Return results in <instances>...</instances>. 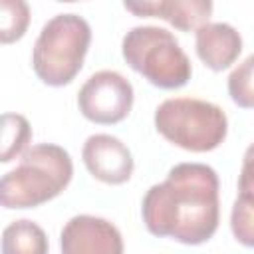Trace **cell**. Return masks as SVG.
Masks as SVG:
<instances>
[{"label":"cell","mask_w":254,"mask_h":254,"mask_svg":"<svg viewBox=\"0 0 254 254\" xmlns=\"http://www.w3.org/2000/svg\"><path fill=\"white\" fill-rule=\"evenodd\" d=\"M157 131L173 145L206 153L216 149L228 133L226 113L204 99L196 97H171L155 109Z\"/></svg>","instance_id":"5"},{"label":"cell","mask_w":254,"mask_h":254,"mask_svg":"<svg viewBox=\"0 0 254 254\" xmlns=\"http://www.w3.org/2000/svg\"><path fill=\"white\" fill-rule=\"evenodd\" d=\"M194 48L206 67L222 71L238 60L242 52V36L226 22H206L194 32Z\"/></svg>","instance_id":"9"},{"label":"cell","mask_w":254,"mask_h":254,"mask_svg":"<svg viewBox=\"0 0 254 254\" xmlns=\"http://www.w3.org/2000/svg\"><path fill=\"white\" fill-rule=\"evenodd\" d=\"M252 67L254 58L248 56L238 67L232 69L228 75V93L236 105L242 109H250L254 105V91H252Z\"/></svg>","instance_id":"15"},{"label":"cell","mask_w":254,"mask_h":254,"mask_svg":"<svg viewBox=\"0 0 254 254\" xmlns=\"http://www.w3.org/2000/svg\"><path fill=\"white\" fill-rule=\"evenodd\" d=\"M30 24V6L24 0H0V44L18 42Z\"/></svg>","instance_id":"14"},{"label":"cell","mask_w":254,"mask_h":254,"mask_svg":"<svg viewBox=\"0 0 254 254\" xmlns=\"http://www.w3.org/2000/svg\"><path fill=\"white\" fill-rule=\"evenodd\" d=\"M0 250L2 254H48L50 244L40 224L28 218H20L2 230Z\"/></svg>","instance_id":"11"},{"label":"cell","mask_w":254,"mask_h":254,"mask_svg":"<svg viewBox=\"0 0 254 254\" xmlns=\"http://www.w3.org/2000/svg\"><path fill=\"white\" fill-rule=\"evenodd\" d=\"M69 153L54 143L28 147L20 163L0 177V206L34 208L56 198L71 181Z\"/></svg>","instance_id":"2"},{"label":"cell","mask_w":254,"mask_h":254,"mask_svg":"<svg viewBox=\"0 0 254 254\" xmlns=\"http://www.w3.org/2000/svg\"><path fill=\"white\" fill-rule=\"evenodd\" d=\"M32 141L30 121L20 113L0 115V163H10L20 157Z\"/></svg>","instance_id":"13"},{"label":"cell","mask_w":254,"mask_h":254,"mask_svg":"<svg viewBox=\"0 0 254 254\" xmlns=\"http://www.w3.org/2000/svg\"><path fill=\"white\" fill-rule=\"evenodd\" d=\"M62 254H123L119 228L93 214H77L65 222L60 234Z\"/></svg>","instance_id":"7"},{"label":"cell","mask_w":254,"mask_h":254,"mask_svg":"<svg viewBox=\"0 0 254 254\" xmlns=\"http://www.w3.org/2000/svg\"><path fill=\"white\" fill-rule=\"evenodd\" d=\"M125 10L137 16H155L167 20L183 32L198 30L212 14L210 0H159V2H125Z\"/></svg>","instance_id":"10"},{"label":"cell","mask_w":254,"mask_h":254,"mask_svg":"<svg viewBox=\"0 0 254 254\" xmlns=\"http://www.w3.org/2000/svg\"><path fill=\"white\" fill-rule=\"evenodd\" d=\"M83 165L89 175L107 185H123L133 175V155L129 147L107 133L89 135L81 149Z\"/></svg>","instance_id":"8"},{"label":"cell","mask_w":254,"mask_h":254,"mask_svg":"<svg viewBox=\"0 0 254 254\" xmlns=\"http://www.w3.org/2000/svg\"><path fill=\"white\" fill-rule=\"evenodd\" d=\"M147 230L181 244L196 246L218 228V175L204 163H179L163 183L153 185L141 202Z\"/></svg>","instance_id":"1"},{"label":"cell","mask_w":254,"mask_h":254,"mask_svg":"<svg viewBox=\"0 0 254 254\" xmlns=\"http://www.w3.org/2000/svg\"><path fill=\"white\" fill-rule=\"evenodd\" d=\"M133 85L127 77L113 69L95 71L85 79L77 93L81 115L99 125L123 121L133 107Z\"/></svg>","instance_id":"6"},{"label":"cell","mask_w":254,"mask_h":254,"mask_svg":"<svg viewBox=\"0 0 254 254\" xmlns=\"http://www.w3.org/2000/svg\"><path fill=\"white\" fill-rule=\"evenodd\" d=\"M252 206H254V194H252V177H250V151L246 155L244 167H242V177H240V192L238 198L232 206L230 214V228L234 238L244 244L252 246L254 244V234H252Z\"/></svg>","instance_id":"12"},{"label":"cell","mask_w":254,"mask_h":254,"mask_svg":"<svg viewBox=\"0 0 254 254\" xmlns=\"http://www.w3.org/2000/svg\"><path fill=\"white\" fill-rule=\"evenodd\" d=\"M89 42L91 28L79 14L69 12L50 18L32 50L34 73L46 85H67L79 73Z\"/></svg>","instance_id":"3"},{"label":"cell","mask_w":254,"mask_h":254,"mask_svg":"<svg viewBox=\"0 0 254 254\" xmlns=\"http://www.w3.org/2000/svg\"><path fill=\"white\" fill-rule=\"evenodd\" d=\"M121 54L131 69L161 89H179L192 75L189 56L173 32L159 26H135L121 42Z\"/></svg>","instance_id":"4"}]
</instances>
